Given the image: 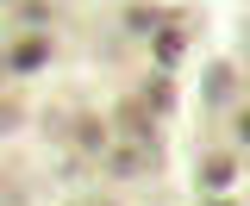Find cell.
I'll return each instance as SVG.
<instances>
[{"label":"cell","instance_id":"obj_2","mask_svg":"<svg viewBox=\"0 0 250 206\" xmlns=\"http://www.w3.org/2000/svg\"><path fill=\"white\" fill-rule=\"evenodd\" d=\"M119 131H125V138H138V144H156V138H150V113H144V106H119Z\"/></svg>","mask_w":250,"mask_h":206},{"label":"cell","instance_id":"obj_8","mask_svg":"<svg viewBox=\"0 0 250 206\" xmlns=\"http://www.w3.org/2000/svg\"><path fill=\"white\" fill-rule=\"evenodd\" d=\"M125 25H131V31H156V6H131Z\"/></svg>","mask_w":250,"mask_h":206},{"label":"cell","instance_id":"obj_6","mask_svg":"<svg viewBox=\"0 0 250 206\" xmlns=\"http://www.w3.org/2000/svg\"><path fill=\"white\" fill-rule=\"evenodd\" d=\"M231 175H238V169H231L225 156H213V163L200 169V181H207V187H231Z\"/></svg>","mask_w":250,"mask_h":206},{"label":"cell","instance_id":"obj_9","mask_svg":"<svg viewBox=\"0 0 250 206\" xmlns=\"http://www.w3.org/2000/svg\"><path fill=\"white\" fill-rule=\"evenodd\" d=\"M19 19H25V25H44V19H50V6H44V0H25V6H19Z\"/></svg>","mask_w":250,"mask_h":206},{"label":"cell","instance_id":"obj_3","mask_svg":"<svg viewBox=\"0 0 250 206\" xmlns=\"http://www.w3.org/2000/svg\"><path fill=\"white\" fill-rule=\"evenodd\" d=\"M44 57H50V50H44V38H25V44H19V50H13V69H19V75H31V69H44Z\"/></svg>","mask_w":250,"mask_h":206},{"label":"cell","instance_id":"obj_5","mask_svg":"<svg viewBox=\"0 0 250 206\" xmlns=\"http://www.w3.org/2000/svg\"><path fill=\"white\" fill-rule=\"evenodd\" d=\"M175 57H182V31H156V62L175 69Z\"/></svg>","mask_w":250,"mask_h":206},{"label":"cell","instance_id":"obj_4","mask_svg":"<svg viewBox=\"0 0 250 206\" xmlns=\"http://www.w3.org/2000/svg\"><path fill=\"white\" fill-rule=\"evenodd\" d=\"M200 94H207V106H225V100H231V69H207Z\"/></svg>","mask_w":250,"mask_h":206},{"label":"cell","instance_id":"obj_7","mask_svg":"<svg viewBox=\"0 0 250 206\" xmlns=\"http://www.w3.org/2000/svg\"><path fill=\"white\" fill-rule=\"evenodd\" d=\"M144 106H156V113H169V106H175V94H169V82H150V94H144Z\"/></svg>","mask_w":250,"mask_h":206},{"label":"cell","instance_id":"obj_1","mask_svg":"<svg viewBox=\"0 0 250 206\" xmlns=\"http://www.w3.org/2000/svg\"><path fill=\"white\" fill-rule=\"evenodd\" d=\"M150 163H156V144H138V138H125V144L113 150V163H106V169H113V175H144Z\"/></svg>","mask_w":250,"mask_h":206},{"label":"cell","instance_id":"obj_11","mask_svg":"<svg viewBox=\"0 0 250 206\" xmlns=\"http://www.w3.org/2000/svg\"><path fill=\"white\" fill-rule=\"evenodd\" d=\"M207 206H231V200H207Z\"/></svg>","mask_w":250,"mask_h":206},{"label":"cell","instance_id":"obj_10","mask_svg":"<svg viewBox=\"0 0 250 206\" xmlns=\"http://www.w3.org/2000/svg\"><path fill=\"white\" fill-rule=\"evenodd\" d=\"M244 144H250V119H244Z\"/></svg>","mask_w":250,"mask_h":206}]
</instances>
